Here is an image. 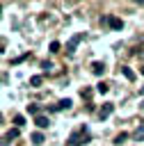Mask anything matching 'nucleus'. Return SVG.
<instances>
[{"mask_svg": "<svg viewBox=\"0 0 144 146\" xmlns=\"http://www.w3.org/2000/svg\"><path fill=\"white\" fill-rule=\"evenodd\" d=\"M133 137H135L137 141H144V125H139V128L133 132Z\"/></svg>", "mask_w": 144, "mask_h": 146, "instance_id": "8", "label": "nucleus"}, {"mask_svg": "<svg viewBox=\"0 0 144 146\" xmlns=\"http://www.w3.org/2000/svg\"><path fill=\"white\" fill-rule=\"evenodd\" d=\"M82 39H85V34H78V36H73V39L66 43V52H73V50H75V46H78Z\"/></svg>", "mask_w": 144, "mask_h": 146, "instance_id": "3", "label": "nucleus"}, {"mask_svg": "<svg viewBox=\"0 0 144 146\" xmlns=\"http://www.w3.org/2000/svg\"><path fill=\"white\" fill-rule=\"evenodd\" d=\"M107 89H110V87H107L105 82H101V84H96V91H98V94H107Z\"/></svg>", "mask_w": 144, "mask_h": 146, "instance_id": "13", "label": "nucleus"}, {"mask_svg": "<svg viewBox=\"0 0 144 146\" xmlns=\"http://www.w3.org/2000/svg\"><path fill=\"white\" fill-rule=\"evenodd\" d=\"M14 123H16L18 128H21V125L25 123V116H21V114H18V116H14Z\"/></svg>", "mask_w": 144, "mask_h": 146, "instance_id": "15", "label": "nucleus"}, {"mask_svg": "<svg viewBox=\"0 0 144 146\" xmlns=\"http://www.w3.org/2000/svg\"><path fill=\"white\" fill-rule=\"evenodd\" d=\"M126 139H128V132H119V135L114 137V144H123Z\"/></svg>", "mask_w": 144, "mask_h": 146, "instance_id": "12", "label": "nucleus"}, {"mask_svg": "<svg viewBox=\"0 0 144 146\" xmlns=\"http://www.w3.org/2000/svg\"><path fill=\"white\" fill-rule=\"evenodd\" d=\"M0 123H2V114H0Z\"/></svg>", "mask_w": 144, "mask_h": 146, "instance_id": "20", "label": "nucleus"}, {"mask_svg": "<svg viewBox=\"0 0 144 146\" xmlns=\"http://www.w3.org/2000/svg\"><path fill=\"white\" fill-rule=\"evenodd\" d=\"M69 107H71V100H69V98H64V100H59V103L55 105V110H69Z\"/></svg>", "mask_w": 144, "mask_h": 146, "instance_id": "7", "label": "nucleus"}, {"mask_svg": "<svg viewBox=\"0 0 144 146\" xmlns=\"http://www.w3.org/2000/svg\"><path fill=\"white\" fill-rule=\"evenodd\" d=\"M91 71H94L96 75H103V73H105V64H101V62H94V64H91Z\"/></svg>", "mask_w": 144, "mask_h": 146, "instance_id": "5", "label": "nucleus"}, {"mask_svg": "<svg viewBox=\"0 0 144 146\" xmlns=\"http://www.w3.org/2000/svg\"><path fill=\"white\" fill-rule=\"evenodd\" d=\"M50 52H59V41H53L50 43Z\"/></svg>", "mask_w": 144, "mask_h": 146, "instance_id": "16", "label": "nucleus"}, {"mask_svg": "<svg viewBox=\"0 0 144 146\" xmlns=\"http://www.w3.org/2000/svg\"><path fill=\"white\" fill-rule=\"evenodd\" d=\"M41 82H43V78H41V75H32V78H30V84H32V87H39Z\"/></svg>", "mask_w": 144, "mask_h": 146, "instance_id": "11", "label": "nucleus"}, {"mask_svg": "<svg viewBox=\"0 0 144 146\" xmlns=\"http://www.w3.org/2000/svg\"><path fill=\"white\" fill-rule=\"evenodd\" d=\"M34 123H37L39 128H48L50 121H48V116H41V114H39V116H34Z\"/></svg>", "mask_w": 144, "mask_h": 146, "instance_id": "6", "label": "nucleus"}, {"mask_svg": "<svg viewBox=\"0 0 144 146\" xmlns=\"http://www.w3.org/2000/svg\"><path fill=\"white\" fill-rule=\"evenodd\" d=\"M87 139H89V137H87V135H85V137H82V135H80V132H73V135H71V137H69V146H80V144H82V141H87Z\"/></svg>", "mask_w": 144, "mask_h": 146, "instance_id": "2", "label": "nucleus"}, {"mask_svg": "<svg viewBox=\"0 0 144 146\" xmlns=\"http://www.w3.org/2000/svg\"><path fill=\"white\" fill-rule=\"evenodd\" d=\"M27 112L34 114V116H39V105H27Z\"/></svg>", "mask_w": 144, "mask_h": 146, "instance_id": "14", "label": "nucleus"}, {"mask_svg": "<svg viewBox=\"0 0 144 146\" xmlns=\"http://www.w3.org/2000/svg\"><path fill=\"white\" fill-rule=\"evenodd\" d=\"M142 75H144V66H142Z\"/></svg>", "mask_w": 144, "mask_h": 146, "instance_id": "19", "label": "nucleus"}, {"mask_svg": "<svg viewBox=\"0 0 144 146\" xmlns=\"http://www.w3.org/2000/svg\"><path fill=\"white\" fill-rule=\"evenodd\" d=\"M121 73H123V75H126V80H130V82H133V80H135V73H133V71H130V68H128V66H123V68H121Z\"/></svg>", "mask_w": 144, "mask_h": 146, "instance_id": "9", "label": "nucleus"}, {"mask_svg": "<svg viewBox=\"0 0 144 146\" xmlns=\"http://www.w3.org/2000/svg\"><path fill=\"white\" fill-rule=\"evenodd\" d=\"M107 23H110V27H112V30H121V27H123V23H121V18H117V16H112V18H107Z\"/></svg>", "mask_w": 144, "mask_h": 146, "instance_id": "4", "label": "nucleus"}, {"mask_svg": "<svg viewBox=\"0 0 144 146\" xmlns=\"http://www.w3.org/2000/svg\"><path fill=\"white\" fill-rule=\"evenodd\" d=\"M14 137H18V128H16V130H11V132L7 135V139H14Z\"/></svg>", "mask_w": 144, "mask_h": 146, "instance_id": "17", "label": "nucleus"}, {"mask_svg": "<svg viewBox=\"0 0 144 146\" xmlns=\"http://www.w3.org/2000/svg\"><path fill=\"white\" fill-rule=\"evenodd\" d=\"M114 112V103H103V107L98 110V119H107Z\"/></svg>", "mask_w": 144, "mask_h": 146, "instance_id": "1", "label": "nucleus"}, {"mask_svg": "<svg viewBox=\"0 0 144 146\" xmlns=\"http://www.w3.org/2000/svg\"><path fill=\"white\" fill-rule=\"evenodd\" d=\"M32 144H37V146L43 144V135L41 132H32Z\"/></svg>", "mask_w": 144, "mask_h": 146, "instance_id": "10", "label": "nucleus"}, {"mask_svg": "<svg viewBox=\"0 0 144 146\" xmlns=\"http://www.w3.org/2000/svg\"><path fill=\"white\" fill-rule=\"evenodd\" d=\"M139 57H142V59H144V52H139Z\"/></svg>", "mask_w": 144, "mask_h": 146, "instance_id": "18", "label": "nucleus"}]
</instances>
